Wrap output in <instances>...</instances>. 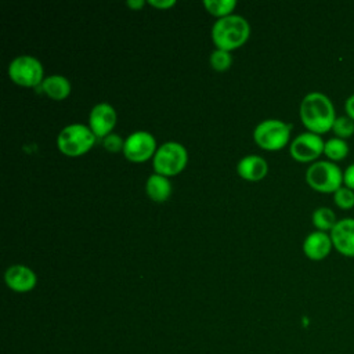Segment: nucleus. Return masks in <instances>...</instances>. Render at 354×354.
Returning <instances> with one entry per match:
<instances>
[{
	"label": "nucleus",
	"instance_id": "f257e3e1",
	"mask_svg": "<svg viewBox=\"0 0 354 354\" xmlns=\"http://www.w3.org/2000/svg\"><path fill=\"white\" fill-rule=\"evenodd\" d=\"M299 113L307 130L319 136L332 130L333 122L337 118L329 97L319 91H311L303 97Z\"/></svg>",
	"mask_w": 354,
	"mask_h": 354
},
{
	"label": "nucleus",
	"instance_id": "f03ea898",
	"mask_svg": "<svg viewBox=\"0 0 354 354\" xmlns=\"http://www.w3.org/2000/svg\"><path fill=\"white\" fill-rule=\"evenodd\" d=\"M250 33L249 22L236 14L217 18L212 26V40L220 50H234L246 43Z\"/></svg>",
	"mask_w": 354,
	"mask_h": 354
},
{
	"label": "nucleus",
	"instance_id": "7ed1b4c3",
	"mask_svg": "<svg viewBox=\"0 0 354 354\" xmlns=\"http://www.w3.org/2000/svg\"><path fill=\"white\" fill-rule=\"evenodd\" d=\"M95 134L83 123L66 124L57 137L58 149L66 156H80L95 142Z\"/></svg>",
	"mask_w": 354,
	"mask_h": 354
},
{
	"label": "nucleus",
	"instance_id": "20e7f679",
	"mask_svg": "<svg viewBox=\"0 0 354 354\" xmlns=\"http://www.w3.org/2000/svg\"><path fill=\"white\" fill-rule=\"evenodd\" d=\"M306 181L318 192L335 194L340 187H343V171L330 160H317L307 167Z\"/></svg>",
	"mask_w": 354,
	"mask_h": 354
},
{
	"label": "nucleus",
	"instance_id": "39448f33",
	"mask_svg": "<svg viewBox=\"0 0 354 354\" xmlns=\"http://www.w3.org/2000/svg\"><path fill=\"white\" fill-rule=\"evenodd\" d=\"M187 160L188 153L183 144L177 141H166L158 147L152 158V166L155 173L167 177L180 173L185 167Z\"/></svg>",
	"mask_w": 354,
	"mask_h": 354
},
{
	"label": "nucleus",
	"instance_id": "423d86ee",
	"mask_svg": "<svg viewBox=\"0 0 354 354\" xmlns=\"http://www.w3.org/2000/svg\"><path fill=\"white\" fill-rule=\"evenodd\" d=\"M290 129V124L279 119H266L254 127L253 138L260 148L267 151H277L288 144Z\"/></svg>",
	"mask_w": 354,
	"mask_h": 354
},
{
	"label": "nucleus",
	"instance_id": "0eeeda50",
	"mask_svg": "<svg viewBox=\"0 0 354 354\" xmlns=\"http://www.w3.org/2000/svg\"><path fill=\"white\" fill-rule=\"evenodd\" d=\"M10 79L25 87H33L43 82V65L32 55H18L8 65Z\"/></svg>",
	"mask_w": 354,
	"mask_h": 354
},
{
	"label": "nucleus",
	"instance_id": "6e6552de",
	"mask_svg": "<svg viewBox=\"0 0 354 354\" xmlns=\"http://www.w3.org/2000/svg\"><path fill=\"white\" fill-rule=\"evenodd\" d=\"M156 149L155 137L149 131L137 130L126 137L123 155L131 162H144L153 158Z\"/></svg>",
	"mask_w": 354,
	"mask_h": 354
},
{
	"label": "nucleus",
	"instance_id": "1a4fd4ad",
	"mask_svg": "<svg viewBox=\"0 0 354 354\" xmlns=\"http://www.w3.org/2000/svg\"><path fill=\"white\" fill-rule=\"evenodd\" d=\"M325 141L319 134L306 131L293 138L289 145V152L299 162H313L324 153Z\"/></svg>",
	"mask_w": 354,
	"mask_h": 354
},
{
	"label": "nucleus",
	"instance_id": "9d476101",
	"mask_svg": "<svg viewBox=\"0 0 354 354\" xmlns=\"http://www.w3.org/2000/svg\"><path fill=\"white\" fill-rule=\"evenodd\" d=\"M116 123L115 108L108 102L95 104L88 115V127L98 138L108 136Z\"/></svg>",
	"mask_w": 354,
	"mask_h": 354
},
{
	"label": "nucleus",
	"instance_id": "9b49d317",
	"mask_svg": "<svg viewBox=\"0 0 354 354\" xmlns=\"http://www.w3.org/2000/svg\"><path fill=\"white\" fill-rule=\"evenodd\" d=\"M333 248L346 257H354V218L346 217L337 221L330 231Z\"/></svg>",
	"mask_w": 354,
	"mask_h": 354
},
{
	"label": "nucleus",
	"instance_id": "f8f14e48",
	"mask_svg": "<svg viewBox=\"0 0 354 354\" xmlns=\"http://www.w3.org/2000/svg\"><path fill=\"white\" fill-rule=\"evenodd\" d=\"M4 281L11 290L25 293L36 286L37 277L32 268L24 264L10 266L4 272Z\"/></svg>",
	"mask_w": 354,
	"mask_h": 354
},
{
	"label": "nucleus",
	"instance_id": "ddd939ff",
	"mask_svg": "<svg viewBox=\"0 0 354 354\" xmlns=\"http://www.w3.org/2000/svg\"><path fill=\"white\" fill-rule=\"evenodd\" d=\"M332 246L330 235L317 230L306 236L303 242V252L311 260H322L330 253Z\"/></svg>",
	"mask_w": 354,
	"mask_h": 354
},
{
	"label": "nucleus",
	"instance_id": "4468645a",
	"mask_svg": "<svg viewBox=\"0 0 354 354\" xmlns=\"http://www.w3.org/2000/svg\"><path fill=\"white\" fill-rule=\"evenodd\" d=\"M238 174L249 181H259L266 177L268 171V165L264 158L259 155H246L239 159L236 165Z\"/></svg>",
	"mask_w": 354,
	"mask_h": 354
},
{
	"label": "nucleus",
	"instance_id": "2eb2a0df",
	"mask_svg": "<svg viewBox=\"0 0 354 354\" xmlns=\"http://www.w3.org/2000/svg\"><path fill=\"white\" fill-rule=\"evenodd\" d=\"M145 192L155 202H165L171 195V184L166 176L153 173L145 181Z\"/></svg>",
	"mask_w": 354,
	"mask_h": 354
},
{
	"label": "nucleus",
	"instance_id": "dca6fc26",
	"mask_svg": "<svg viewBox=\"0 0 354 354\" xmlns=\"http://www.w3.org/2000/svg\"><path fill=\"white\" fill-rule=\"evenodd\" d=\"M41 90L51 98V100H64L71 93V83L62 75H50L46 76L41 82Z\"/></svg>",
	"mask_w": 354,
	"mask_h": 354
},
{
	"label": "nucleus",
	"instance_id": "f3484780",
	"mask_svg": "<svg viewBox=\"0 0 354 354\" xmlns=\"http://www.w3.org/2000/svg\"><path fill=\"white\" fill-rule=\"evenodd\" d=\"M313 224L315 225V228L318 231H332L333 227L337 224L339 220H336V214L332 209L329 207H325V206H321V207H317L314 212H313Z\"/></svg>",
	"mask_w": 354,
	"mask_h": 354
},
{
	"label": "nucleus",
	"instance_id": "a211bd4d",
	"mask_svg": "<svg viewBox=\"0 0 354 354\" xmlns=\"http://www.w3.org/2000/svg\"><path fill=\"white\" fill-rule=\"evenodd\" d=\"M324 153L330 159V160H342L347 156L348 153V144L346 140L339 138V137H332L325 141L324 147Z\"/></svg>",
	"mask_w": 354,
	"mask_h": 354
},
{
	"label": "nucleus",
	"instance_id": "6ab92c4d",
	"mask_svg": "<svg viewBox=\"0 0 354 354\" xmlns=\"http://www.w3.org/2000/svg\"><path fill=\"white\" fill-rule=\"evenodd\" d=\"M203 6L209 14L217 18H223L232 14L236 6V1L235 0H205Z\"/></svg>",
	"mask_w": 354,
	"mask_h": 354
},
{
	"label": "nucleus",
	"instance_id": "aec40b11",
	"mask_svg": "<svg viewBox=\"0 0 354 354\" xmlns=\"http://www.w3.org/2000/svg\"><path fill=\"white\" fill-rule=\"evenodd\" d=\"M332 131L335 133L336 137L339 138H348L354 134V120L350 119L347 115L346 116H337L333 122Z\"/></svg>",
	"mask_w": 354,
	"mask_h": 354
},
{
	"label": "nucleus",
	"instance_id": "412c9836",
	"mask_svg": "<svg viewBox=\"0 0 354 354\" xmlns=\"http://www.w3.org/2000/svg\"><path fill=\"white\" fill-rule=\"evenodd\" d=\"M209 61H210V65H212V68H213L214 71L223 72V71H227V69L231 66L232 57H231L230 51L216 48L214 51H212Z\"/></svg>",
	"mask_w": 354,
	"mask_h": 354
},
{
	"label": "nucleus",
	"instance_id": "4be33fe9",
	"mask_svg": "<svg viewBox=\"0 0 354 354\" xmlns=\"http://www.w3.org/2000/svg\"><path fill=\"white\" fill-rule=\"evenodd\" d=\"M333 202L340 209H344V210L351 209L354 206V191L347 187H340L333 194Z\"/></svg>",
	"mask_w": 354,
	"mask_h": 354
},
{
	"label": "nucleus",
	"instance_id": "5701e85b",
	"mask_svg": "<svg viewBox=\"0 0 354 354\" xmlns=\"http://www.w3.org/2000/svg\"><path fill=\"white\" fill-rule=\"evenodd\" d=\"M102 145L109 152H119V151H123L124 140L115 133H109L102 138Z\"/></svg>",
	"mask_w": 354,
	"mask_h": 354
},
{
	"label": "nucleus",
	"instance_id": "b1692460",
	"mask_svg": "<svg viewBox=\"0 0 354 354\" xmlns=\"http://www.w3.org/2000/svg\"><path fill=\"white\" fill-rule=\"evenodd\" d=\"M343 184L344 187L354 191V163H351L343 173Z\"/></svg>",
	"mask_w": 354,
	"mask_h": 354
},
{
	"label": "nucleus",
	"instance_id": "393cba45",
	"mask_svg": "<svg viewBox=\"0 0 354 354\" xmlns=\"http://www.w3.org/2000/svg\"><path fill=\"white\" fill-rule=\"evenodd\" d=\"M148 3L156 8H169L176 4L174 0H149Z\"/></svg>",
	"mask_w": 354,
	"mask_h": 354
},
{
	"label": "nucleus",
	"instance_id": "a878e982",
	"mask_svg": "<svg viewBox=\"0 0 354 354\" xmlns=\"http://www.w3.org/2000/svg\"><path fill=\"white\" fill-rule=\"evenodd\" d=\"M344 109H346V113L350 119L354 120V94L350 95L347 100H346V104H344Z\"/></svg>",
	"mask_w": 354,
	"mask_h": 354
},
{
	"label": "nucleus",
	"instance_id": "bb28decb",
	"mask_svg": "<svg viewBox=\"0 0 354 354\" xmlns=\"http://www.w3.org/2000/svg\"><path fill=\"white\" fill-rule=\"evenodd\" d=\"M127 6L131 7L133 10H137V8H141L144 6V0H129Z\"/></svg>",
	"mask_w": 354,
	"mask_h": 354
}]
</instances>
